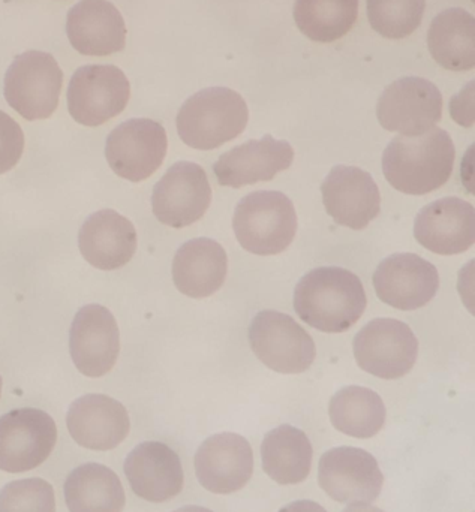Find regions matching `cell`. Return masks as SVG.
I'll return each mask as SVG.
<instances>
[{
	"mask_svg": "<svg viewBox=\"0 0 475 512\" xmlns=\"http://www.w3.org/2000/svg\"><path fill=\"white\" fill-rule=\"evenodd\" d=\"M353 349L360 369L392 381L413 370L419 357V340L405 322L378 318L357 333Z\"/></svg>",
	"mask_w": 475,
	"mask_h": 512,
	"instance_id": "52a82bcc",
	"label": "cell"
},
{
	"mask_svg": "<svg viewBox=\"0 0 475 512\" xmlns=\"http://www.w3.org/2000/svg\"><path fill=\"white\" fill-rule=\"evenodd\" d=\"M167 149V132L161 123L131 119L108 135L105 158L117 176L138 183L156 173L164 162Z\"/></svg>",
	"mask_w": 475,
	"mask_h": 512,
	"instance_id": "7c38bea8",
	"label": "cell"
},
{
	"mask_svg": "<svg viewBox=\"0 0 475 512\" xmlns=\"http://www.w3.org/2000/svg\"><path fill=\"white\" fill-rule=\"evenodd\" d=\"M294 150L290 143L266 135L228 150L213 165L219 185L239 189L269 182L293 165Z\"/></svg>",
	"mask_w": 475,
	"mask_h": 512,
	"instance_id": "ac0fdd59",
	"label": "cell"
},
{
	"mask_svg": "<svg viewBox=\"0 0 475 512\" xmlns=\"http://www.w3.org/2000/svg\"><path fill=\"white\" fill-rule=\"evenodd\" d=\"M459 294H461L462 300L467 304L468 309L471 313L474 312V261L467 264V267L462 270L461 276H459Z\"/></svg>",
	"mask_w": 475,
	"mask_h": 512,
	"instance_id": "836d02e7",
	"label": "cell"
},
{
	"mask_svg": "<svg viewBox=\"0 0 475 512\" xmlns=\"http://www.w3.org/2000/svg\"><path fill=\"white\" fill-rule=\"evenodd\" d=\"M174 512H215V511L209 510V508L197 507V505H188V507L179 508V510H176Z\"/></svg>",
	"mask_w": 475,
	"mask_h": 512,
	"instance_id": "8d00e7d4",
	"label": "cell"
},
{
	"mask_svg": "<svg viewBox=\"0 0 475 512\" xmlns=\"http://www.w3.org/2000/svg\"><path fill=\"white\" fill-rule=\"evenodd\" d=\"M0 396H2V376H0Z\"/></svg>",
	"mask_w": 475,
	"mask_h": 512,
	"instance_id": "74e56055",
	"label": "cell"
},
{
	"mask_svg": "<svg viewBox=\"0 0 475 512\" xmlns=\"http://www.w3.org/2000/svg\"><path fill=\"white\" fill-rule=\"evenodd\" d=\"M359 0H296L294 20L312 41L332 42L350 32Z\"/></svg>",
	"mask_w": 475,
	"mask_h": 512,
	"instance_id": "f1b7e54d",
	"label": "cell"
},
{
	"mask_svg": "<svg viewBox=\"0 0 475 512\" xmlns=\"http://www.w3.org/2000/svg\"><path fill=\"white\" fill-rule=\"evenodd\" d=\"M57 442L53 418L41 409H15L0 418V471L21 474L41 466Z\"/></svg>",
	"mask_w": 475,
	"mask_h": 512,
	"instance_id": "8fae6325",
	"label": "cell"
},
{
	"mask_svg": "<svg viewBox=\"0 0 475 512\" xmlns=\"http://www.w3.org/2000/svg\"><path fill=\"white\" fill-rule=\"evenodd\" d=\"M83 258L99 270L122 268L137 251V231L125 216L101 210L87 218L78 233Z\"/></svg>",
	"mask_w": 475,
	"mask_h": 512,
	"instance_id": "603a6c76",
	"label": "cell"
},
{
	"mask_svg": "<svg viewBox=\"0 0 475 512\" xmlns=\"http://www.w3.org/2000/svg\"><path fill=\"white\" fill-rule=\"evenodd\" d=\"M125 475L132 492L153 504L176 498L185 484L180 457L162 442H143L135 447L126 457Z\"/></svg>",
	"mask_w": 475,
	"mask_h": 512,
	"instance_id": "44dd1931",
	"label": "cell"
},
{
	"mask_svg": "<svg viewBox=\"0 0 475 512\" xmlns=\"http://www.w3.org/2000/svg\"><path fill=\"white\" fill-rule=\"evenodd\" d=\"M450 111L456 123L473 128L474 126V84H468L464 92L456 95L450 104Z\"/></svg>",
	"mask_w": 475,
	"mask_h": 512,
	"instance_id": "d6a6232c",
	"label": "cell"
},
{
	"mask_svg": "<svg viewBox=\"0 0 475 512\" xmlns=\"http://www.w3.org/2000/svg\"><path fill=\"white\" fill-rule=\"evenodd\" d=\"M318 484L339 504H372L383 492L384 475L369 451L356 447L332 448L318 462Z\"/></svg>",
	"mask_w": 475,
	"mask_h": 512,
	"instance_id": "30bf717a",
	"label": "cell"
},
{
	"mask_svg": "<svg viewBox=\"0 0 475 512\" xmlns=\"http://www.w3.org/2000/svg\"><path fill=\"white\" fill-rule=\"evenodd\" d=\"M69 435L87 450L110 451L119 447L131 430L122 403L104 394H87L72 403L66 415Z\"/></svg>",
	"mask_w": 475,
	"mask_h": 512,
	"instance_id": "ffe728a7",
	"label": "cell"
},
{
	"mask_svg": "<svg viewBox=\"0 0 475 512\" xmlns=\"http://www.w3.org/2000/svg\"><path fill=\"white\" fill-rule=\"evenodd\" d=\"M198 483L215 495H233L245 489L254 474V451L237 433L210 436L194 459Z\"/></svg>",
	"mask_w": 475,
	"mask_h": 512,
	"instance_id": "5bb4252c",
	"label": "cell"
},
{
	"mask_svg": "<svg viewBox=\"0 0 475 512\" xmlns=\"http://www.w3.org/2000/svg\"><path fill=\"white\" fill-rule=\"evenodd\" d=\"M366 304L362 280L344 268H315L300 279L294 291L297 315L323 333L350 330L362 318Z\"/></svg>",
	"mask_w": 475,
	"mask_h": 512,
	"instance_id": "7a4b0ae2",
	"label": "cell"
},
{
	"mask_svg": "<svg viewBox=\"0 0 475 512\" xmlns=\"http://www.w3.org/2000/svg\"><path fill=\"white\" fill-rule=\"evenodd\" d=\"M212 203L206 171L194 162H177L156 183L152 209L161 224L185 228L200 221Z\"/></svg>",
	"mask_w": 475,
	"mask_h": 512,
	"instance_id": "4fadbf2b",
	"label": "cell"
},
{
	"mask_svg": "<svg viewBox=\"0 0 475 512\" xmlns=\"http://www.w3.org/2000/svg\"><path fill=\"white\" fill-rule=\"evenodd\" d=\"M342 512H386L381 508L375 507V505L368 504V502H356V504L347 505Z\"/></svg>",
	"mask_w": 475,
	"mask_h": 512,
	"instance_id": "d590c367",
	"label": "cell"
},
{
	"mask_svg": "<svg viewBox=\"0 0 475 512\" xmlns=\"http://www.w3.org/2000/svg\"><path fill=\"white\" fill-rule=\"evenodd\" d=\"M131 98L128 78L113 65L77 69L68 87V110L83 126H101L119 116Z\"/></svg>",
	"mask_w": 475,
	"mask_h": 512,
	"instance_id": "ba28073f",
	"label": "cell"
},
{
	"mask_svg": "<svg viewBox=\"0 0 475 512\" xmlns=\"http://www.w3.org/2000/svg\"><path fill=\"white\" fill-rule=\"evenodd\" d=\"M249 111L236 90L210 87L188 99L177 114V132L195 150L218 149L245 131Z\"/></svg>",
	"mask_w": 475,
	"mask_h": 512,
	"instance_id": "3957f363",
	"label": "cell"
},
{
	"mask_svg": "<svg viewBox=\"0 0 475 512\" xmlns=\"http://www.w3.org/2000/svg\"><path fill=\"white\" fill-rule=\"evenodd\" d=\"M312 457L314 450L308 436L290 424L270 430L261 444L263 471L281 486H294L308 480Z\"/></svg>",
	"mask_w": 475,
	"mask_h": 512,
	"instance_id": "d4e9b609",
	"label": "cell"
},
{
	"mask_svg": "<svg viewBox=\"0 0 475 512\" xmlns=\"http://www.w3.org/2000/svg\"><path fill=\"white\" fill-rule=\"evenodd\" d=\"M455 158L452 137L438 126L414 137L399 135L384 150V176L396 191L420 197L446 185Z\"/></svg>",
	"mask_w": 475,
	"mask_h": 512,
	"instance_id": "6da1fadb",
	"label": "cell"
},
{
	"mask_svg": "<svg viewBox=\"0 0 475 512\" xmlns=\"http://www.w3.org/2000/svg\"><path fill=\"white\" fill-rule=\"evenodd\" d=\"M249 342L255 357L282 375H299L314 364L317 349L311 334L290 315L263 310L252 319Z\"/></svg>",
	"mask_w": 475,
	"mask_h": 512,
	"instance_id": "8992f818",
	"label": "cell"
},
{
	"mask_svg": "<svg viewBox=\"0 0 475 512\" xmlns=\"http://www.w3.org/2000/svg\"><path fill=\"white\" fill-rule=\"evenodd\" d=\"M327 215L350 230H365L381 212V194L371 174L338 165L321 185Z\"/></svg>",
	"mask_w": 475,
	"mask_h": 512,
	"instance_id": "2e32d148",
	"label": "cell"
},
{
	"mask_svg": "<svg viewBox=\"0 0 475 512\" xmlns=\"http://www.w3.org/2000/svg\"><path fill=\"white\" fill-rule=\"evenodd\" d=\"M279 512H329L314 501H296L285 505Z\"/></svg>",
	"mask_w": 475,
	"mask_h": 512,
	"instance_id": "e575fe53",
	"label": "cell"
},
{
	"mask_svg": "<svg viewBox=\"0 0 475 512\" xmlns=\"http://www.w3.org/2000/svg\"><path fill=\"white\" fill-rule=\"evenodd\" d=\"M66 33L72 47L84 56H110L125 48V21L107 0L78 2L68 12Z\"/></svg>",
	"mask_w": 475,
	"mask_h": 512,
	"instance_id": "7402d4cb",
	"label": "cell"
},
{
	"mask_svg": "<svg viewBox=\"0 0 475 512\" xmlns=\"http://www.w3.org/2000/svg\"><path fill=\"white\" fill-rule=\"evenodd\" d=\"M426 0H368V17L384 38L410 36L422 23Z\"/></svg>",
	"mask_w": 475,
	"mask_h": 512,
	"instance_id": "f546056e",
	"label": "cell"
},
{
	"mask_svg": "<svg viewBox=\"0 0 475 512\" xmlns=\"http://www.w3.org/2000/svg\"><path fill=\"white\" fill-rule=\"evenodd\" d=\"M414 236L423 248L434 254H464L474 246L473 204L458 197L429 204L417 215Z\"/></svg>",
	"mask_w": 475,
	"mask_h": 512,
	"instance_id": "d6986e66",
	"label": "cell"
},
{
	"mask_svg": "<svg viewBox=\"0 0 475 512\" xmlns=\"http://www.w3.org/2000/svg\"><path fill=\"white\" fill-rule=\"evenodd\" d=\"M69 349L78 372L89 378L107 375L120 352V333L113 313L99 304L81 307L72 321Z\"/></svg>",
	"mask_w": 475,
	"mask_h": 512,
	"instance_id": "9a60e30c",
	"label": "cell"
},
{
	"mask_svg": "<svg viewBox=\"0 0 475 512\" xmlns=\"http://www.w3.org/2000/svg\"><path fill=\"white\" fill-rule=\"evenodd\" d=\"M374 286L383 303L399 310H416L434 300L440 288V274L422 256L396 254L378 265Z\"/></svg>",
	"mask_w": 475,
	"mask_h": 512,
	"instance_id": "e0dca14e",
	"label": "cell"
},
{
	"mask_svg": "<svg viewBox=\"0 0 475 512\" xmlns=\"http://www.w3.org/2000/svg\"><path fill=\"white\" fill-rule=\"evenodd\" d=\"M63 492L69 512H122L125 508L122 481L99 463L74 469L66 478Z\"/></svg>",
	"mask_w": 475,
	"mask_h": 512,
	"instance_id": "484cf974",
	"label": "cell"
},
{
	"mask_svg": "<svg viewBox=\"0 0 475 512\" xmlns=\"http://www.w3.org/2000/svg\"><path fill=\"white\" fill-rule=\"evenodd\" d=\"M329 417L338 432L356 439H371L386 424V405L380 394L351 385L342 388L329 403Z\"/></svg>",
	"mask_w": 475,
	"mask_h": 512,
	"instance_id": "83f0119b",
	"label": "cell"
},
{
	"mask_svg": "<svg viewBox=\"0 0 475 512\" xmlns=\"http://www.w3.org/2000/svg\"><path fill=\"white\" fill-rule=\"evenodd\" d=\"M377 116L387 131L408 137L426 134L443 117V95L425 78H401L384 90Z\"/></svg>",
	"mask_w": 475,
	"mask_h": 512,
	"instance_id": "9c48e42d",
	"label": "cell"
},
{
	"mask_svg": "<svg viewBox=\"0 0 475 512\" xmlns=\"http://www.w3.org/2000/svg\"><path fill=\"white\" fill-rule=\"evenodd\" d=\"M0 512H56L53 487L41 478L6 484L0 492Z\"/></svg>",
	"mask_w": 475,
	"mask_h": 512,
	"instance_id": "4dcf8cb0",
	"label": "cell"
},
{
	"mask_svg": "<svg viewBox=\"0 0 475 512\" xmlns=\"http://www.w3.org/2000/svg\"><path fill=\"white\" fill-rule=\"evenodd\" d=\"M63 72L45 51L15 57L5 75V99L26 120L48 119L59 105Z\"/></svg>",
	"mask_w": 475,
	"mask_h": 512,
	"instance_id": "5b68a950",
	"label": "cell"
},
{
	"mask_svg": "<svg viewBox=\"0 0 475 512\" xmlns=\"http://www.w3.org/2000/svg\"><path fill=\"white\" fill-rule=\"evenodd\" d=\"M24 150V134L20 125L0 110V174L18 164Z\"/></svg>",
	"mask_w": 475,
	"mask_h": 512,
	"instance_id": "1f68e13d",
	"label": "cell"
},
{
	"mask_svg": "<svg viewBox=\"0 0 475 512\" xmlns=\"http://www.w3.org/2000/svg\"><path fill=\"white\" fill-rule=\"evenodd\" d=\"M227 273V252L212 239L189 240L173 259L174 285L186 297H210L222 288Z\"/></svg>",
	"mask_w": 475,
	"mask_h": 512,
	"instance_id": "cb8c5ba5",
	"label": "cell"
},
{
	"mask_svg": "<svg viewBox=\"0 0 475 512\" xmlns=\"http://www.w3.org/2000/svg\"><path fill=\"white\" fill-rule=\"evenodd\" d=\"M432 57L443 68L465 72L474 68V17L464 9H447L432 21L428 35Z\"/></svg>",
	"mask_w": 475,
	"mask_h": 512,
	"instance_id": "4316f807",
	"label": "cell"
},
{
	"mask_svg": "<svg viewBox=\"0 0 475 512\" xmlns=\"http://www.w3.org/2000/svg\"><path fill=\"white\" fill-rule=\"evenodd\" d=\"M233 230L245 251L258 256L281 254L297 233L293 201L282 192H252L237 204Z\"/></svg>",
	"mask_w": 475,
	"mask_h": 512,
	"instance_id": "277c9868",
	"label": "cell"
}]
</instances>
